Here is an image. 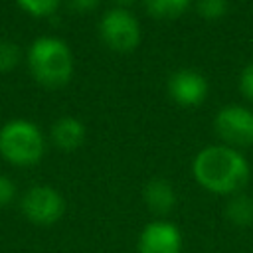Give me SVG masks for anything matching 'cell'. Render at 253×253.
<instances>
[{"instance_id":"ba28073f","label":"cell","mask_w":253,"mask_h":253,"mask_svg":"<svg viewBox=\"0 0 253 253\" xmlns=\"http://www.w3.org/2000/svg\"><path fill=\"white\" fill-rule=\"evenodd\" d=\"M168 93L170 97L186 107L200 105L208 95V81L202 73L194 69H180L170 75L168 79Z\"/></svg>"},{"instance_id":"5b68a950","label":"cell","mask_w":253,"mask_h":253,"mask_svg":"<svg viewBox=\"0 0 253 253\" xmlns=\"http://www.w3.org/2000/svg\"><path fill=\"white\" fill-rule=\"evenodd\" d=\"M99 32L103 42L121 53L132 51L138 42H140V26L138 20L126 10V8H113L109 10L101 24H99Z\"/></svg>"},{"instance_id":"7c38bea8","label":"cell","mask_w":253,"mask_h":253,"mask_svg":"<svg viewBox=\"0 0 253 253\" xmlns=\"http://www.w3.org/2000/svg\"><path fill=\"white\" fill-rule=\"evenodd\" d=\"M146 10L160 20H172L178 18L186 8L190 6V0H144Z\"/></svg>"},{"instance_id":"277c9868","label":"cell","mask_w":253,"mask_h":253,"mask_svg":"<svg viewBox=\"0 0 253 253\" xmlns=\"http://www.w3.org/2000/svg\"><path fill=\"white\" fill-rule=\"evenodd\" d=\"M22 213L36 225H53L65 213L63 196L51 186H32L20 202Z\"/></svg>"},{"instance_id":"9c48e42d","label":"cell","mask_w":253,"mask_h":253,"mask_svg":"<svg viewBox=\"0 0 253 253\" xmlns=\"http://www.w3.org/2000/svg\"><path fill=\"white\" fill-rule=\"evenodd\" d=\"M142 198L146 208L156 215V219H164L176 208V190L164 178L148 180L142 190Z\"/></svg>"},{"instance_id":"4fadbf2b","label":"cell","mask_w":253,"mask_h":253,"mask_svg":"<svg viewBox=\"0 0 253 253\" xmlns=\"http://www.w3.org/2000/svg\"><path fill=\"white\" fill-rule=\"evenodd\" d=\"M198 12L206 20H219L227 12V0H198Z\"/></svg>"},{"instance_id":"ac0fdd59","label":"cell","mask_w":253,"mask_h":253,"mask_svg":"<svg viewBox=\"0 0 253 253\" xmlns=\"http://www.w3.org/2000/svg\"><path fill=\"white\" fill-rule=\"evenodd\" d=\"M69 4L77 12H87V10H93L99 4V0H69Z\"/></svg>"},{"instance_id":"3957f363","label":"cell","mask_w":253,"mask_h":253,"mask_svg":"<svg viewBox=\"0 0 253 253\" xmlns=\"http://www.w3.org/2000/svg\"><path fill=\"white\" fill-rule=\"evenodd\" d=\"M45 140L38 125L16 119L0 128V154L14 166H34L42 160Z\"/></svg>"},{"instance_id":"e0dca14e","label":"cell","mask_w":253,"mask_h":253,"mask_svg":"<svg viewBox=\"0 0 253 253\" xmlns=\"http://www.w3.org/2000/svg\"><path fill=\"white\" fill-rule=\"evenodd\" d=\"M239 87H241V93L249 101H253V61L243 69L241 79H239Z\"/></svg>"},{"instance_id":"7a4b0ae2","label":"cell","mask_w":253,"mask_h":253,"mask_svg":"<svg viewBox=\"0 0 253 253\" xmlns=\"http://www.w3.org/2000/svg\"><path fill=\"white\" fill-rule=\"evenodd\" d=\"M28 65L38 83L45 87H61L73 73V55L59 38H38L28 51Z\"/></svg>"},{"instance_id":"9a60e30c","label":"cell","mask_w":253,"mask_h":253,"mask_svg":"<svg viewBox=\"0 0 253 253\" xmlns=\"http://www.w3.org/2000/svg\"><path fill=\"white\" fill-rule=\"evenodd\" d=\"M20 61V49L14 42H0V71L14 69Z\"/></svg>"},{"instance_id":"5bb4252c","label":"cell","mask_w":253,"mask_h":253,"mask_svg":"<svg viewBox=\"0 0 253 253\" xmlns=\"http://www.w3.org/2000/svg\"><path fill=\"white\" fill-rule=\"evenodd\" d=\"M32 16H49L59 6V0H16Z\"/></svg>"},{"instance_id":"8fae6325","label":"cell","mask_w":253,"mask_h":253,"mask_svg":"<svg viewBox=\"0 0 253 253\" xmlns=\"http://www.w3.org/2000/svg\"><path fill=\"white\" fill-rule=\"evenodd\" d=\"M225 217L235 227H249L253 223V198L243 192L229 196V202L225 206Z\"/></svg>"},{"instance_id":"d6986e66","label":"cell","mask_w":253,"mask_h":253,"mask_svg":"<svg viewBox=\"0 0 253 253\" xmlns=\"http://www.w3.org/2000/svg\"><path fill=\"white\" fill-rule=\"evenodd\" d=\"M117 4H119V8H123V6H130L134 0H115Z\"/></svg>"},{"instance_id":"52a82bcc","label":"cell","mask_w":253,"mask_h":253,"mask_svg":"<svg viewBox=\"0 0 253 253\" xmlns=\"http://www.w3.org/2000/svg\"><path fill=\"white\" fill-rule=\"evenodd\" d=\"M184 237L180 227L168 219L148 221L136 239V253H182Z\"/></svg>"},{"instance_id":"8992f818","label":"cell","mask_w":253,"mask_h":253,"mask_svg":"<svg viewBox=\"0 0 253 253\" xmlns=\"http://www.w3.org/2000/svg\"><path fill=\"white\" fill-rule=\"evenodd\" d=\"M217 136L231 148H245L253 144V111L227 105L219 109L213 121Z\"/></svg>"},{"instance_id":"6da1fadb","label":"cell","mask_w":253,"mask_h":253,"mask_svg":"<svg viewBox=\"0 0 253 253\" xmlns=\"http://www.w3.org/2000/svg\"><path fill=\"white\" fill-rule=\"evenodd\" d=\"M192 172L196 182L217 196H235L249 182V162L245 156L227 144H213L202 148L194 162Z\"/></svg>"},{"instance_id":"30bf717a","label":"cell","mask_w":253,"mask_h":253,"mask_svg":"<svg viewBox=\"0 0 253 253\" xmlns=\"http://www.w3.org/2000/svg\"><path fill=\"white\" fill-rule=\"evenodd\" d=\"M51 140L61 150H75L85 140V126L79 119L63 117L51 126Z\"/></svg>"},{"instance_id":"2e32d148","label":"cell","mask_w":253,"mask_h":253,"mask_svg":"<svg viewBox=\"0 0 253 253\" xmlns=\"http://www.w3.org/2000/svg\"><path fill=\"white\" fill-rule=\"evenodd\" d=\"M14 198H16V186H14V182L8 176L0 174V208L12 204Z\"/></svg>"}]
</instances>
